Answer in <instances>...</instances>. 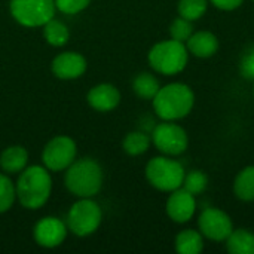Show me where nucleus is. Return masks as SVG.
Masks as SVG:
<instances>
[{
	"mask_svg": "<svg viewBox=\"0 0 254 254\" xmlns=\"http://www.w3.org/2000/svg\"><path fill=\"white\" fill-rule=\"evenodd\" d=\"M103 182V168L92 158L74 159L64 174V185L76 198H94L101 190Z\"/></svg>",
	"mask_w": 254,
	"mask_h": 254,
	"instance_id": "nucleus-3",
	"label": "nucleus"
},
{
	"mask_svg": "<svg viewBox=\"0 0 254 254\" xmlns=\"http://www.w3.org/2000/svg\"><path fill=\"white\" fill-rule=\"evenodd\" d=\"M67 234H68L67 223L55 216H46L40 219L33 229V238L36 244L43 249L60 247L65 241Z\"/></svg>",
	"mask_w": 254,
	"mask_h": 254,
	"instance_id": "nucleus-11",
	"label": "nucleus"
},
{
	"mask_svg": "<svg viewBox=\"0 0 254 254\" xmlns=\"http://www.w3.org/2000/svg\"><path fill=\"white\" fill-rule=\"evenodd\" d=\"M42 30H43V37H45L46 43H49L54 48H61V46L67 45V42L70 39L68 27L63 21H58L55 18L48 21L42 27Z\"/></svg>",
	"mask_w": 254,
	"mask_h": 254,
	"instance_id": "nucleus-21",
	"label": "nucleus"
},
{
	"mask_svg": "<svg viewBox=\"0 0 254 254\" xmlns=\"http://www.w3.org/2000/svg\"><path fill=\"white\" fill-rule=\"evenodd\" d=\"M207 186H208V177L201 170H192V171L186 173L185 179H183V185H182V188L185 190H188L189 193H192L195 196L204 193Z\"/></svg>",
	"mask_w": 254,
	"mask_h": 254,
	"instance_id": "nucleus-24",
	"label": "nucleus"
},
{
	"mask_svg": "<svg viewBox=\"0 0 254 254\" xmlns=\"http://www.w3.org/2000/svg\"><path fill=\"white\" fill-rule=\"evenodd\" d=\"M208 7V0H179L177 10L179 16H183L189 21L201 19Z\"/></svg>",
	"mask_w": 254,
	"mask_h": 254,
	"instance_id": "nucleus-23",
	"label": "nucleus"
},
{
	"mask_svg": "<svg viewBox=\"0 0 254 254\" xmlns=\"http://www.w3.org/2000/svg\"><path fill=\"white\" fill-rule=\"evenodd\" d=\"M16 199L27 210L42 208L52 193L51 171L43 165H31L19 173L15 183Z\"/></svg>",
	"mask_w": 254,
	"mask_h": 254,
	"instance_id": "nucleus-1",
	"label": "nucleus"
},
{
	"mask_svg": "<svg viewBox=\"0 0 254 254\" xmlns=\"http://www.w3.org/2000/svg\"><path fill=\"white\" fill-rule=\"evenodd\" d=\"M147 60L156 73L164 76H174L186 68L189 61V51L186 43L168 39L153 45L149 51Z\"/></svg>",
	"mask_w": 254,
	"mask_h": 254,
	"instance_id": "nucleus-4",
	"label": "nucleus"
},
{
	"mask_svg": "<svg viewBox=\"0 0 254 254\" xmlns=\"http://www.w3.org/2000/svg\"><path fill=\"white\" fill-rule=\"evenodd\" d=\"M103 211L92 198H79L67 213L65 223L71 234L85 238L95 234L101 225Z\"/></svg>",
	"mask_w": 254,
	"mask_h": 254,
	"instance_id": "nucleus-6",
	"label": "nucleus"
},
{
	"mask_svg": "<svg viewBox=\"0 0 254 254\" xmlns=\"http://www.w3.org/2000/svg\"><path fill=\"white\" fill-rule=\"evenodd\" d=\"M174 246L180 254H201L204 250V237L199 231L185 229L177 234Z\"/></svg>",
	"mask_w": 254,
	"mask_h": 254,
	"instance_id": "nucleus-17",
	"label": "nucleus"
},
{
	"mask_svg": "<svg viewBox=\"0 0 254 254\" xmlns=\"http://www.w3.org/2000/svg\"><path fill=\"white\" fill-rule=\"evenodd\" d=\"M16 201L15 183L6 173H0V214L9 211Z\"/></svg>",
	"mask_w": 254,
	"mask_h": 254,
	"instance_id": "nucleus-25",
	"label": "nucleus"
},
{
	"mask_svg": "<svg viewBox=\"0 0 254 254\" xmlns=\"http://www.w3.org/2000/svg\"><path fill=\"white\" fill-rule=\"evenodd\" d=\"M238 67H240V73L244 79L254 80V43L243 49Z\"/></svg>",
	"mask_w": 254,
	"mask_h": 254,
	"instance_id": "nucleus-27",
	"label": "nucleus"
},
{
	"mask_svg": "<svg viewBox=\"0 0 254 254\" xmlns=\"http://www.w3.org/2000/svg\"><path fill=\"white\" fill-rule=\"evenodd\" d=\"M167 216L176 222V223H188L193 219L196 213V199L195 195L189 193L183 188H179L173 192H170V196L167 199Z\"/></svg>",
	"mask_w": 254,
	"mask_h": 254,
	"instance_id": "nucleus-12",
	"label": "nucleus"
},
{
	"mask_svg": "<svg viewBox=\"0 0 254 254\" xmlns=\"http://www.w3.org/2000/svg\"><path fill=\"white\" fill-rule=\"evenodd\" d=\"M86 67H88L86 58L79 52H73V51L58 54L52 60V65H51L54 76L61 80L79 79L80 76L85 74Z\"/></svg>",
	"mask_w": 254,
	"mask_h": 254,
	"instance_id": "nucleus-13",
	"label": "nucleus"
},
{
	"mask_svg": "<svg viewBox=\"0 0 254 254\" xmlns=\"http://www.w3.org/2000/svg\"><path fill=\"white\" fill-rule=\"evenodd\" d=\"M146 179L155 189L161 192H173L183 185L185 167L173 159V156H155L152 158L144 170Z\"/></svg>",
	"mask_w": 254,
	"mask_h": 254,
	"instance_id": "nucleus-5",
	"label": "nucleus"
},
{
	"mask_svg": "<svg viewBox=\"0 0 254 254\" xmlns=\"http://www.w3.org/2000/svg\"><path fill=\"white\" fill-rule=\"evenodd\" d=\"M192 34H193V22L183 16L176 18L170 25V36H171V39H174L177 42L186 43Z\"/></svg>",
	"mask_w": 254,
	"mask_h": 254,
	"instance_id": "nucleus-26",
	"label": "nucleus"
},
{
	"mask_svg": "<svg viewBox=\"0 0 254 254\" xmlns=\"http://www.w3.org/2000/svg\"><path fill=\"white\" fill-rule=\"evenodd\" d=\"M9 10L19 25L37 28L55 16L57 7L54 0H10Z\"/></svg>",
	"mask_w": 254,
	"mask_h": 254,
	"instance_id": "nucleus-7",
	"label": "nucleus"
},
{
	"mask_svg": "<svg viewBox=\"0 0 254 254\" xmlns=\"http://www.w3.org/2000/svg\"><path fill=\"white\" fill-rule=\"evenodd\" d=\"M253 95H254V85H253Z\"/></svg>",
	"mask_w": 254,
	"mask_h": 254,
	"instance_id": "nucleus-30",
	"label": "nucleus"
},
{
	"mask_svg": "<svg viewBox=\"0 0 254 254\" xmlns=\"http://www.w3.org/2000/svg\"><path fill=\"white\" fill-rule=\"evenodd\" d=\"M161 88L158 77L149 71L138 73L132 80V91L141 100H153Z\"/></svg>",
	"mask_w": 254,
	"mask_h": 254,
	"instance_id": "nucleus-20",
	"label": "nucleus"
},
{
	"mask_svg": "<svg viewBox=\"0 0 254 254\" xmlns=\"http://www.w3.org/2000/svg\"><path fill=\"white\" fill-rule=\"evenodd\" d=\"M77 147L73 138L67 135H57L51 138L42 152L43 167L51 173L65 171L76 159Z\"/></svg>",
	"mask_w": 254,
	"mask_h": 254,
	"instance_id": "nucleus-9",
	"label": "nucleus"
},
{
	"mask_svg": "<svg viewBox=\"0 0 254 254\" xmlns=\"http://www.w3.org/2000/svg\"><path fill=\"white\" fill-rule=\"evenodd\" d=\"M153 110L162 121H179L186 118L195 106L192 88L182 82H173L161 86L152 100Z\"/></svg>",
	"mask_w": 254,
	"mask_h": 254,
	"instance_id": "nucleus-2",
	"label": "nucleus"
},
{
	"mask_svg": "<svg viewBox=\"0 0 254 254\" xmlns=\"http://www.w3.org/2000/svg\"><path fill=\"white\" fill-rule=\"evenodd\" d=\"M225 244L231 254H254V234L247 229H234Z\"/></svg>",
	"mask_w": 254,
	"mask_h": 254,
	"instance_id": "nucleus-18",
	"label": "nucleus"
},
{
	"mask_svg": "<svg viewBox=\"0 0 254 254\" xmlns=\"http://www.w3.org/2000/svg\"><path fill=\"white\" fill-rule=\"evenodd\" d=\"M152 138L146 131H131L122 141V149L129 156H140L149 150Z\"/></svg>",
	"mask_w": 254,
	"mask_h": 254,
	"instance_id": "nucleus-22",
	"label": "nucleus"
},
{
	"mask_svg": "<svg viewBox=\"0 0 254 254\" xmlns=\"http://www.w3.org/2000/svg\"><path fill=\"white\" fill-rule=\"evenodd\" d=\"M234 193L240 201L252 202L254 201V167L243 168L234 182Z\"/></svg>",
	"mask_w": 254,
	"mask_h": 254,
	"instance_id": "nucleus-19",
	"label": "nucleus"
},
{
	"mask_svg": "<svg viewBox=\"0 0 254 254\" xmlns=\"http://www.w3.org/2000/svg\"><path fill=\"white\" fill-rule=\"evenodd\" d=\"M88 104L97 112H112L121 103V92L112 83H100L89 89L86 95Z\"/></svg>",
	"mask_w": 254,
	"mask_h": 254,
	"instance_id": "nucleus-14",
	"label": "nucleus"
},
{
	"mask_svg": "<svg viewBox=\"0 0 254 254\" xmlns=\"http://www.w3.org/2000/svg\"><path fill=\"white\" fill-rule=\"evenodd\" d=\"M253 1H254V0H253Z\"/></svg>",
	"mask_w": 254,
	"mask_h": 254,
	"instance_id": "nucleus-31",
	"label": "nucleus"
},
{
	"mask_svg": "<svg viewBox=\"0 0 254 254\" xmlns=\"http://www.w3.org/2000/svg\"><path fill=\"white\" fill-rule=\"evenodd\" d=\"M57 10L65 13V15H76L85 10L91 0H54Z\"/></svg>",
	"mask_w": 254,
	"mask_h": 254,
	"instance_id": "nucleus-28",
	"label": "nucleus"
},
{
	"mask_svg": "<svg viewBox=\"0 0 254 254\" xmlns=\"http://www.w3.org/2000/svg\"><path fill=\"white\" fill-rule=\"evenodd\" d=\"M28 167V152L22 146H9L0 153V168L6 174H19Z\"/></svg>",
	"mask_w": 254,
	"mask_h": 254,
	"instance_id": "nucleus-16",
	"label": "nucleus"
},
{
	"mask_svg": "<svg viewBox=\"0 0 254 254\" xmlns=\"http://www.w3.org/2000/svg\"><path fill=\"white\" fill-rule=\"evenodd\" d=\"M208 1L220 10H235L244 3V0H208Z\"/></svg>",
	"mask_w": 254,
	"mask_h": 254,
	"instance_id": "nucleus-29",
	"label": "nucleus"
},
{
	"mask_svg": "<svg viewBox=\"0 0 254 254\" xmlns=\"http://www.w3.org/2000/svg\"><path fill=\"white\" fill-rule=\"evenodd\" d=\"M153 146L167 156H179L188 150L189 137L185 128L174 121H162L155 125L150 134Z\"/></svg>",
	"mask_w": 254,
	"mask_h": 254,
	"instance_id": "nucleus-8",
	"label": "nucleus"
},
{
	"mask_svg": "<svg viewBox=\"0 0 254 254\" xmlns=\"http://www.w3.org/2000/svg\"><path fill=\"white\" fill-rule=\"evenodd\" d=\"M219 39L214 33L201 30L193 31V34L188 39L186 48L189 51V55H193L196 58H211L219 51Z\"/></svg>",
	"mask_w": 254,
	"mask_h": 254,
	"instance_id": "nucleus-15",
	"label": "nucleus"
},
{
	"mask_svg": "<svg viewBox=\"0 0 254 254\" xmlns=\"http://www.w3.org/2000/svg\"><path fill=\"white\" fill-rule=\"evenodd\" d=\"M198 229L204 238L214 243H225L234 231V223L223 210L208 207L198 217Z\"/></svg>",
	"mask_w": 254,
	"mask_h": 254,
	"instance_id": "nucleus-10",
	"label": "nucleus"
}]
</instances>
